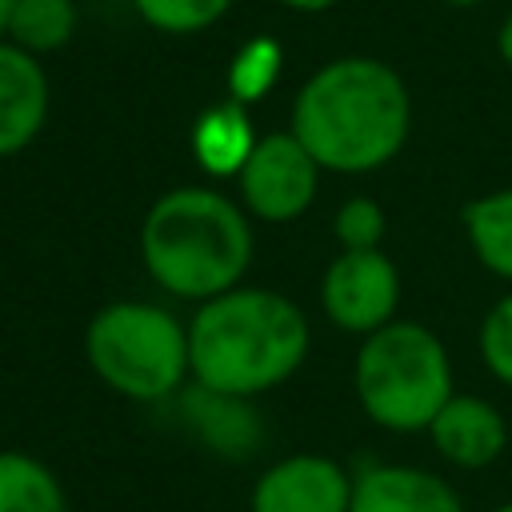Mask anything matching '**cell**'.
<instances>
[{
    "label": "cell",
    "instance_id": "603a6c76",
    "mask_svg": "<svg viewBox=\"0 0 512 512\" xmlns=\"http://www.w3.org/2000/svg\"><path fill=\"white\" fill-rule=\"evenodd\" d=\"M444 4H452V8H472V4H484V0H444Z\"/></svg>",
    "mask_w": 512,
    "mask_h": 512
},
{
    "label": "cell",
    "instance_id": "9c48e42d",
    "mask_svg": "<svg viewBox=\"0 0 512 512\" xmlns=\"http://www.w3.org/2000/svg\"><path fill=\"white\" fill-rule=\"evenodd\" d=\"M52 88L40 56L0 40V160L24 152L48 120Z\"/></svg>",
    "mask_w": 512,
    "mask_h": 512
},
{
    "label": "cell",
    "instance_id": "277c9868",
    "mask_svg": "<svg viewBox=\"0 0 512 512\" xmlns=\"http://www.w3.org/2000/svg\"><path fill=\"white\" fill-rule=\"evenodd\" d=\"M352 384L372 424L388 432H420L452 400V360L432 328L392 320L364 336Z\"/></svg>",
    "mask_w": 512,
    "mask_h": 512
},
{
    "label": "cell",
    "instance_id": "2e32d148",
    "mask_svg": "<svg viewBox=\"0 0 512 512\" xmlns=\"http://www.w3.org/2000/svg\"><path fill=\"white\" fill-rule=\"evenodd\" d=\"M136 16L168 36H196L212 24H220L232 8V0H132Z\"/></svg>",
    "mask_w": 512,
    "mask_h": 512
},
{
    "label": "cell",
    "instance_id": "ac0fdd59",
    "mask_svg": "<svg viewBox=\"0 0 512 512\" xmlns=\"http://www.w3.org/2000/svg\"><path fill=\"white\" fill-rule=\"evenodd\" d=\"M384 208L372 196H352L340 204L332 232L340 240V252H364V248H380L384 240Z\"/></svg>",
    "mask_w": 512,
    "mask_h": 512
},
{
    "label": "cell",
    "instance_id": "8fae6325",
    "mask_svg": "<svg viewBox=\"0 0 512 512\" xmlns=\"http://www.w3.org/2000/svg\"><path fill=\"white\" fill-rule=\"evenodd\" d=\"M432 444L444 460H452L456 468H484L492 464L504 444H508V428L504 416L480 400V396H456L436 412V420L428 424Z\"/></svg>",
    "mask_w": 512,
    "mask_h": 512
},
{
    "label": "cell",
    "instance_id": "7a4b0ae2",
    "mask_svg": "<svg viewBox=\"0 0 512 512\" xmlns=\"http://www.w3.org/2000/svg\"><path fill=\"white\" fill-rule=\"evenodd\" d=\"M304 312L272 288H228L204 300L188 324V368L224 400L284 384L308 356Z\"/></svg>",
    "mask_w": 512,
    "mask_h": 512
},
{
    "label": "cell",
    "instance_id": "ffe728a7",
    "mask_svg": "<svg viewBox=\"0 0 512 512\" xmlns=\"http://www.w3.org/2000/svg\"><path fill=\"white\" fill-rule=\"evenodd\" d=\"M496 52H500V60L512 68V12L500 20V28H496Z\"/></svg>",
    "mask_w": 512,
    "mask_h": 512
},
{
    "label": "cell",
    "instance_id": "5b68a950",
    "mask_svg": "<svg viewBox=\"0 0 512 512\" xmlns=\"http://www.w3.org/2000/svg\"><path fill=\"white\" fill-rule=\"evenodd\" d=\"M92 372L128 400H164L192 372L188 328L144 300L104 304L84 332Z\"/></svg>",
    "mask_w": 512,
    "mask_h": 512
},
{
    "label": "cell",
    "instance_id": "d6986e66",
    "mask_svg": "<svg viewBox=\"0 0 512 512\" xmlns=\"http://www.w3.org/2000/svg\"><path fill=\"white\" fill-rule=\"evenodd\" d=\"M480 356H484V368L512 388V292L488 308L480 324Z\"/></svg>",
    "mask_w": 512,
    "mask_h": 512
},
{
    "label": "cell",
    "instance_id": "44dd1931",
    "mask_svg": "<svg viewBox=\"0 0 512 512\" xmlns=\"http://www.w3.org/2000/svg\"><path fill=\"white\" fill-rule=\"evenodd\" d=\"M276 4H284V8H292V12H304V16H316V12L336 8L340 0H276Z\"/></svg>",
    "mask_w": 512,
    "mask_h": 512
},
{
    "label": "cell",
    "instance_id": "e0dca14e",
    "mask_svg": "<svg viewBox=\"0 0 512 512\" xmlns=\"http://www.w3.org/2000/svg\"><path fill=\"white\" fill-rule=\"evenodd\" d=\"M276 76H280V44L268 40V36L244 44L240 56L232 60V72H228V80H232V100H236V104L260 100V96L276 84Z\"/></svg>",
    "mask_w": 512,
    "mask_h": 512
},
{
    "label": "cell",
    "instance_id": "52a82bcc",
    "mask_svg": "<svg viewBox=\"0 0 512 512\" xmlns=\"http://www.w3.org/2000/svg\"><path fill=\"white\" fill-rule=\"evenodd\" d=\"M324 316L356 336H368L396 320L400 304V272L380 248L340 252L320 280Z\"/></svg>",
    "mask_w": 512,
    "mask_h": 512
},
{
    "label": "cell",
    "instance_id": "8992f818",
    "mask_svg": "<svg viewBox=\"0 0 512 512\" xmlns=\"http://www.w3.org/2000/svg\"><path fill=\"white\" fill-rule=\"evenodd\" d=\"M320 172L324 168L312 160V152L292 132L256 136L244 168L236 172L240 200L256 220L288 224L312 208L316 188H320Z\"/></svg>",
    "mask_w": 512,
    "mask_h": 512
},
{
    "label": "cell",
    "instance_id": "3957f363",
    "mask_svg": "<svg viewBox=\"0 0 512 512\" xmlns=\"http://www.w3.org/2000/svg\"><path fill=\"white\" fill-rule=\"evenodd\" d=\"M148 276L180 300H212L240 284L252 264V224L244 208L204 184H184L152 200L140 224Z\"/></svg>",
    "mask_w": 512,
    "mask_h": 512
},
{
    "label": "cell",
    "instance_id": "ba28073f",
    "mask_svg": "<svg viewBox=\"0 0 512 512\" xmlns=\"http://www.w3.org/2000/svg\"><path fill=\"white\" fill-rule=\"evenodd\" d=\"M352 476L316 452L284 456L252 484V512H348Z\"/></svg>",
    "mask_w": 512,
    "mask_h": 512
},
{
    "label": "cell",
    "instance_id": "5bb4252c",
    "mask_svg": "<svg viewBox=\"0 0 512 512\" xmlns=\"http://www.w3.org/2000/svg\"><path fill=\"white\" fill-rule=\"evenodd\" d=\"M0 512H68V496L44 460L0 448Z\"/></svg>",
    "mask_w": 512,
    "mask_h": 512
},
{
    "label": "cell",
    "instance_id": "6da1fadb",
    "mask_svg": "<svg viewBox=\"0 0 512 512\" xmlns=\"http://www.w3.org/2000/svg\"><path fill=\"white\" fill-rule=\"evenodd\" d=\"M412 96L400 72L372 56L320 64L292 100L288 132L328 172L360 176L384 168L408 140Z\"/></svg>",
    "mask_w": 512,
    "mask_h": 512
},
{
    "label": "cell",
    "instance_id": "cb8c5ba5",
    "mask_svg": "<svg viewBox=\"0 0 512 512\" xmlns=\"http://www.w3.org/2000/svg\"><path fill=\"white\" fill-rule=\"evenodd\" d=\"M496 512H512V500H508V504H500V508H496Z\"/></svg>",
    "mask_w": 512,
    "mask_h": 512
},
{
    "label": "cell",
    "instance_id": "4fadbf2b",
    "mask_svg": "<svg viewBox=\"0 0 512 512\" xmlns=\"http://www.w3.org/2000/svg\"><path fill=\"white\" fill-rule=\"evenodd\" d=\"M460 220L476 260L488 272L512 280V188H496L468 200Z\"/></svg>",
    "mask_w": 512,
    "mask_h": 512
},
{
    "label": "cell",
    "instance_id": "7c38bea8",
    "mask_svg": "<svg viewBox=\"0 0 512 512\" xmlns=\"http://www.w3.org/2000/svg\"><path fill=\"white\" fill-rule=\"evenodd\" d=\"M252 144H256V132L244 116V104H236V100L208 108L192 132V152H196L200 168L212 176H236L244 168Z\"/></svg>",
    "mask_w": 512,
    "mask_h": 512
},
{
    "label": "cell",
    "instance_id": "30bf717a",
    "mask_svg": "<svg viewBox=\"0 0 512 512\" xmlns=\"http://www.w3.org/2000/svg\"><path fill=\"white\" fill-rule=\"evenodd\" d=\"M348 512H464V500L428 468L376 464L352 480Z\"/></svg>",
    "mask_w": 512,
    "mask_h": 512
},
{
    "label": "cell",
    "instance_id": "9a60e30c",
    "mask_svg": "<svg viewBox=\"0 0 512 512\" xmlns=\"http://www.w3.org/2000/svg\"><path fill=\"white\" fill-rule=\"evenodd\" d=\"M76 28H80L76 0H12L4 40L32 56H52L76 36Z\"/></svg>",
    "mask_w": 512,
    "mask_h": 512
},
{
    "label": "cell",
    "instance_id": "7402d4cb",
    "mask_svg": "<svg viewBox=\"0 0 512 512\" xmlns=\"http://www.w3.org/2000/svg\"><path fill=\"white\" fill-rule=\"evenodd\" d=\"M8 12H12V0H0V40L8 36Z\"/></svg>",
    "mask_w": 512,
    "mask_h": 512
}]
</instances>
